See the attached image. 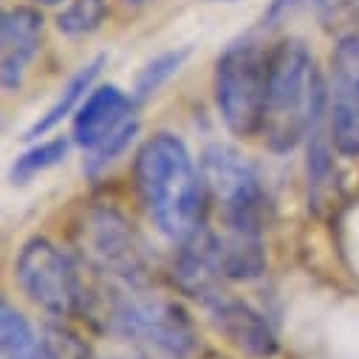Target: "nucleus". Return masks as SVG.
I'll list each match as a JSON object with an SVG mask.
<instances>
[{
  "label": "nucleus",
  "mask_w": 359,
  "mask_h": 359,
  "mask_svg": "<svg viewBox=\"0 0 359 359\" xmlns=\"http://www.w3.org/2000/svg\"><path fill=\"white\" fill-rule=\"evenodd\" d=\"M136 187L150 221L172 243L184 246L204 229V175L175 133H156L142 144Z\"/></svg>",
  "instance_id": "obj_1"
},
{
  "label": "nucleus",
  "mask_w": 359,
  "mask_h": 359,
  "mask_svg": "<svg viewBox=\"0 0 359 359\" xmlns=\"http://www.w3.org/2000/svg\"><path fill=\"white\" fill-rule=\"evenodd\" d=\"M328 105L325 76L303 40H283L269 51V91L260 136L275 153H292L309 136Z\"/></svg>",
  "instance_id": "obj_2"
},
{
  "label": "nucleus",
  "mask_w": 359,
  "mask_h": 359,
  "mask_svg": "<svg viewBox=\"0 0 359 359\" xmlns=\"http://www.w3.org/2000/svg\"><path fill=\"white\" fill-rule=\"evenodd\" d=\"M204 187L226 229L260 235L272 215V198L260 170L229 144H210L201 156Z\"/></svg>",
  "instance_id": "obj_3"
},
{
  "label": "nucleus",
  "mask_w": 359,
  "mask_h": 359,
  "mask_svg": "<svg viewBox=\"0 0 359 359\" xmlns=\"http://www.w3.org/2000/svg\"><path fill=\"white\" fill-rule=\"evenodd\" d=\"M215 105L235 136H255L263 125L269 91V54L255 40L226 46L215 62Z\"/></svg>",
  "instance_id": "obj_4"
},
{
  "label": "nucleus",
  "mask_w": 359,
  "mask_h": 359,
  "mask_svg": "<svg viewBox=\"0 0 359 359\" xmlns=\"http://www.w3.org/2000/svg\"><path fill=\"white\" fill-rule=\"evenodd\" d=\"M108 328L125 339L156 348L167 356H190L198 345L187 311L164 297L122 294L108 311Z\"/></svg>",
  "instance_id": "obj_5"
},
{
  "label": "nucleus",
  "mask_w": 359,
  "mask_h": 359,
  "mask_svg": "<svg viewBox=\"0 0 359 359\" xmlns=\"http://www.w3.org/2000/svg\"><path fill=\"white\" fill-rule=\"evenodd\" d=\"M15 272L23 292L54 317H71L85 303L76 266L62 249H57L46 238H32L23 246Z\"/></svg>",
  "instance_id": "obj_6"
},
{
  "label": "nucleus",
  "mask_w": 359,
  "mask_h": 359,
  "mask_svg": "<svg viewBox=\"0 0 359 359\" xmlns=\"http://www.w3.org/2000/svg\"><path fill=\"white\" fill-rule=\"evenodd\" d=\"M79 249L97 272L128 286H139L147 275V260L139 238L114 210L100 207L85 215L79 226Z\"/></svg>",
  "instance_id": "obj_7"
},
{
  "label": "nucleus",
  "mask_w": 359,
  "mask_h": 359,
  "mask_svg": "<svg viewBox=\"0 0 359 359\" xmlns=\"http://www.w3.org/2000/svg\"><path fill=\"white\" fill-rule=\"evenodd\" d=\"M328 108L334 147L348 158H359V32L342 34L334 46Z\"/></svg>",
  "instance_id": "obj_8"
},
{
  "label": "nucleus",
  "mask_w": 359,
  "mask_h": 359,
  "mask_svg": "<svg viewBox=\"0 0 359 359\" xmlns=\"http://www.w3.org/2000/svg\"><path fill=\"white\" fill-rule=\"evenodd\" d=\"M196 300L207 309L212 325L241 351H246L252 356H272L278 351V337H275L272 325L246 300L226 294L218 283L207 286Z\"/></svg>",
  "instance_id": "obj_9"
},
{
  "label": "nucleus",
  "mask_w": 359,
  "mask_h": 359,
  "mask_svg": "<svg viewBox=\"0 0 359 359\" xmlns=\"http://www.w3.org/2000/svg\"><path fill=\"white\" fill-rule=\"evenodd\" d=\"M190 243L201 252L207 266L221 280H255L266 272V252L260 235L224 226V232L201 229Z\"/></svg>",
  "instance_id": "obj_10"
},
{
  "label": "nucleus",
  "mask_w": 359,
  "mask_h": 359,
  "mask_svg": "<svg viewBox=\"0 0 359 359\" xmlns=\"http://www.w3.org/2000/svg\"><path fill=\"white\" fill-rule=\"evenodd\" d=\"M46 20L37 6H9L0 20V79L12 94L43 46Z\"/></svg>",
  "instance_id": "obj_11"
},
{
  "label": "nucleus",
  "mask_w": 359,
  "mask_h": 359,
  "mask_svg": "<svg viewBox=\"0 0 359 359\" xmlns=\"http://www.w3.org/2000/svg\"><path fill=\"white\" fill-rule=\"evenodd\" d=\"M136 97H128L119 85H100L85 97L74 116V142L85 150H97L108 136L133 119Z\"/></svg>",
  "instance_id": "obj_12"
},
{
  "label": "nucleus",
  "mask_w": 359,
  "mask_h": 359,
  "mask_svg": "<svg viewBox=\"0 0 359 359\" xmlns=\"http://www.w3.org/2000/svg\"><path fill=\"white\" fill-rule=\"evenodd\" d=\"M105 54H97L94 60H88L79 71H74L71 76H68V82L62 85V91L57 94V100L51 102V108L26 130V136L23 139H40V136H46L48 130H54L68 114H76L79 111V105L85 102V97L91 94V85H94V79L102 74V65H105Z\"/></svg>",
  "instance_id": "obj_13"
},
{
  "label": "nucleus",
  "mask_w": 359,
  "mask_h": 359,
  "mask_svg": "<svg viewBox=\"0 0 359 359\" xmlns=\"http://www.w3.org/2000/svg\"><path fill=\"white\" fill-rule=\"evenodd\" d=\"M0 351L4 359H51L43 337H37L29 320L6 300L0 309Z\"/></svg>",
  "instance_id": "obj_14"
},
{
  "label": "nucleus",
  "mask_w": 359,
  "mask_h": 359,
  "mask_svg": "<svg viewBox=\"0 0 359 359\" xmlns=\"http://www.w3.org/2000/svg\"><path fill=\"white\" fill-rule=\"evenodd\" d=\"M108 20V0H68L57 15V32L65 37H88Z\"/></svg>",
  "instance_id": "obj_15"
},
{
  "label": "nucleus",
  "mask_w": 359,
  "mask_h": 359,
  "mask_svg": "<svg viewBox=\"0 0 359 359\" xmlns=\"http://www.w3.org/2000/svg\"><path fill=\"white\" fill-rule=\"evenodd\" d=\"M187 57H190V48H172V51H164V54L153 57V60L142 68V74L136 76L133 97H136V100L153 97L158 88H164L178 71H182V65L187 62Z\"/></svg>",
  "instance_id": "obj_16"
},
{
  "label": "nucleus",
  "mask_w": 359,
  "mask_h": 359,
  "mask_svg": "<svg viewBox=\"0 0 359 359\" xmlns=\"http://www.w3.org/2000/svg\"><path fill=\"white\" fill-rule=\"evenodd\" d=\"M68 153V142L65 139H51V142H43L37 147H32L29 153H23L15 167H12V175H15V182H29V178H34L37 172L60 164Z\"/></svg>",
  "instance_id": "obj_17"
},
{
  "label": "nucleus",
  "mask_w": 359,
  "mask_h": 359,
  "mask_svg": "<svg viewBox=\"0 0 359 359\" xmlns=\"http://www.w3.org/2000/svg\"><path fill=\"white\" fill-rule=\"evenodd\" d=\"M43 342L51 353V359H88V345L65 325H57V323H48L43 325Z\"/></svg>",
  "instance_id": "obj_18"
},
{
  "label": "nucleus",
  "mask_w": 359,
  "mask_h": 359,
  "mask_svg": "<svg viewBox=\"0 0 359 359\" xmlns=\"http://www.w3.org/2000/svg\"><path fill=\"white\" fill-rule=\"evenodd\" d=\"M139 133V122L130 119L128 125H122L114 136H108L97 150H91V158H88V172H100L102 167H108L119 153L128 150V144L133 142V136Z\"/></svg>",
  "instance_id": "obj_19"
},
{
  "label": "nucleus",
  "mask_w": 359,
  "mask_h": 359,
  "mask_svg": "<svg viewBox=\"0 0 359 359\" xmlns=\"http://www.w3.org/2000/svg\"><path fill=\"white\" fill-rule=\"evenodd\" d=\"M320 4H328V0H272L263 12V29H275V26L286 23L292 15H297L309 6H320Z\"/></svg>",
  "instance_id": "obj_20"
},
{
  "label": "nucleus",
  "mask_w": 359,
  "mask_h": 359,
  "mask_svg": "<svg viewBox=\"0 0 359 359\" xmlns=\"http://www.w3.org/2000/svg\"><path fill=\"white\" fill-rule=\"evenodd\" d=\"M32 6H65L68 0H29Z\"/></svg>",
  "instance_id": "obj_21"
},
{
  "label": "nucleus",
  "mask_w": 359,
  "mask_h": 359,
  "mask_svg": "<svg viewBox=\"0 0 359 359\" xmlns=\"http://www.w3.org/2000/svg\"><path fill=\"white\" fill-rule=\"evenodd\" d=\"M125 6H144V4H150V0H122Z\"/></svg>",
  "instance_id": "obj_22"
},
{
  "label": "nucleus",
  "mask_w": 359,
  "mask_h": 359,
  "mask_svg": "<svg viewBox=\"0 0 359 359\" xmlns=\"http://www.w3.org/2000/svg\"><path fill=\"white\" fill-rule=\"evenodd\" d=\"M215 4H235V0H215Z\"/></svg>",
  "instance_id": "obj_23"
}]
</instances>
